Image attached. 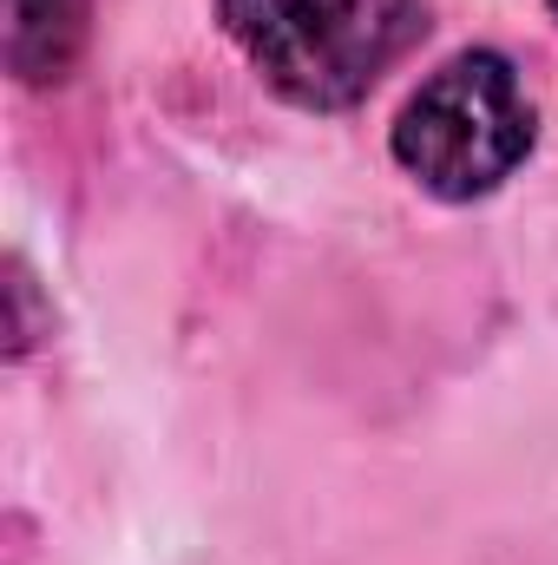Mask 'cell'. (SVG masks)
Returning a JSON list of instances; mask_svg holds the SVG:
<instances>
[{"mask_svg": "<svg viewBox=\"0 0 558 565\" xmlns=\"http://www.w3.org/2000/svg\"><path fill=\"white\" fill-rule=\"evenodd\" d=\"M224 33L302 113L362 106L427 33V0H217Z\"/></svg>", "mask_w": 558, "mask_h": 565, "instance_id": "6da1fadb", "label": "cell"}, {"mask_svg": "<svg viewBox=\"0 0 558 565\" xmlns=\"http://www.w3.org/2000/svg\"><path fill=\"white\" fill-rule=\"evenodd\" d=\"M533 139H539V119L519 86V66L493 46H466L408 93L388 151L427 198L473 204V198H493L533 158Z\"/></svg>", "mask_w": 558, "mask_h": 565, "instance_id": "7a4b0ae2", "label": "cell"}, {"mask_svg": "<svg viewBox=\"0 0 558 565\" xmlns=\"http://www.w3.org/2000/svg\"><path fill=\"white\" fill-rule=\"evenodd\" d=\"M93 0H7V66L26 86H53L73 73L86 46Z\"/></svg>", "mask_w": 558, "mask_h": 565, "instance_id": "3957f363", "label": "cell"}, {"mask_svg": "<svg viewBox=\"0 0 558 565\" xmlns=\"http://www.w3.org/2000/svg\"><path fill=\"white\" fill-rule=\"evenodd\" d=\"M552 20H558V0H552Z\"/></svg>", "mask_w": 558, "mask_h": 565, "instance_id": "277c9868", "label": "cell"}]
</instances>
